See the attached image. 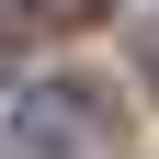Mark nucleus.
I'll return each mask as SVG.
<instances>
[{"instance_id": "nucleus-1", "label": "nucleus", "mask_w": 159, "mask_h": 159, "mask_svg": "<svg viewBox=\"0 0 159 159\" xmlns=\"http://www.w3.org/2000/svg\"><path fill=\"white\" fill-rule=\"evenodd\" d=\"M91 148H102V91H80V80L23 91V114H11V159H91Z\"/></svg>"}]
</instances>
